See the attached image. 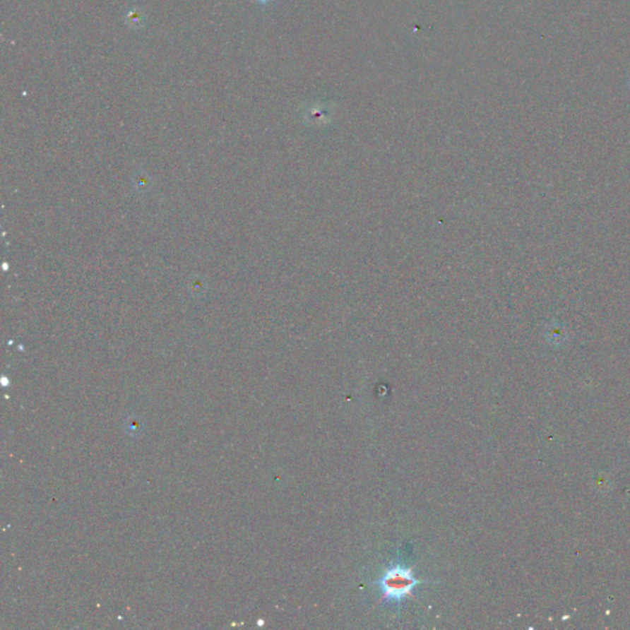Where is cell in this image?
Masks as SVG:
<instances>
[{
  "mask_svg": "<svg viewBox=\"0 0 630 630\" xmlns=\"http://www.w3.org/2000/svg\"><path fill=\"white\" fill-rule=\"evenodd\" d=\"M421 583L425 581L416 578L412 569L396 564L387 569L378 580L377 585L382 591L381 601L399 607L408 597H412L414 588Z\"/></svg>",
  "mask_w": 630,
  "mask_h": 630,
  "instance_id": "1",
  "label": "cell"
},
{
  "mask_svg": "<svg viewBox=\"0 0 630 630\" xmlns=\"http://www.w3.org/2000/svg\"><path fill=\"white\" fill-rule=\"evenodd\" d=\"M256 1H258V3H260V4H268V3H270L271 0H256Z\"/></svg>",
  "mask_w": 630,
  "mask_h": 630,
  "instance_id": "2",
  "label": "cell"
}]
</instances>
